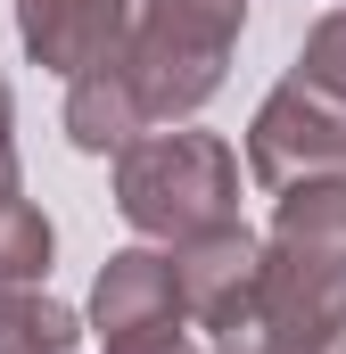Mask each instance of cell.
Masks as SVG:
<instances>
[{
  "mask_svg": "<svg viewBox=\"0 0 346 354\" xmlns=\"http://www.w3.org/2000/svg\"><path fill=\"white\" fill-rule=\"evenodd\" d=\"M215 354H346V322L330 313H305V305H272L256 297V313L239 330H223Z\"/></svg>",
  "mask_w": 346,
  "mask_h": 354,
  "instance_id": "obj_9",
  "label": "cell"
},
{
  "mask_svg": "<svg viewBox=\"0 0 346 354\" xmlns=\"http://www.w3.org/2000/svg\"><path fill=\"white\" fill-rule=\"evenodd\" d=\"M173 280H181V313L198 330H239L264 297V239L248 223H223V231H198L173 248Z\"/></svg>",
  "mask_w": 346,
  "mask_h": 354,
  "instance_id": "obj_6",
  "label": "cell"
},
{
  "mask_svg": "<svg viewBox=\"0 0 346 354\" xmlns=\"http://www.w3.org/2000/svg\"><path fill=\"white\" fill-rule=\"evenodd\" d=\"M140 132H149V107H140V91L124 75V58L83 75V83H66V140L83 157H124Z\"/></svg>",
  "mask_w": 346,
  "mask_h": 354,
  "instance_id": "obj_8",
  "label": "cell"
},
{
  "mask_svg": "<svg viewBox=\"0 0 346 354\" xmlns=\"http://www.w3.org/2000/svg\"><path fill=\"white\" fill-rule=\"evenodd\" d=\"M248 174H256V189H297V181L346 174V99L289 75L248 124Z\"/></svg>",
  "mask_w": 346,
  "mask_h": 354,
  "instance_id": "obj_4",
  "label": "cell"
},
{
  "mask_svg": "<svg viewBox=\"0 0 346 354\" xmlns=\"http://www.w3.org/2000/svg\"><path fill=\"white\" fill-rule=\"evenodd\" d=\"M0 354H50V346H0Z\"/></svg>",
  "mask_w": 346,
  "mask_h": 354,
  "instance_id": "obj_15",
  "label": "cell"
},
{
  "mask_svg": "<svg viewBox=\"0 0 346 354\" xmlns=\"http://www.w3.org/2000/svg\"><path fill=\"white\" fill-rule=\"evenodd\" d=\"M107 354H215V346H198V338H190V330L173 322V330H140V338H116Z\"/></svg>",
  "mask_w": 346,
  "mask_h": 354,
  "instance_id": "obj_14",
  "label": "cell"
},
{
  "mask_svg": "<svg viewBox=\"0 0 346 354\" xmlns=\"http://www.w3.org/2000/svg\"><path fill=\"white\" fill-rule=\"evenodd\" d=\"M239 25H248V0H140L124 75L140 91L149 124H190L223 91Z\"/></svg>",
  "mask_w": 346,
  "mask_h": 354,
  "instance_id": "obj_2",
  "label": "cell"
},
{
  "mask_svg": "<svg viewBox=\"0 0 346 354\" xmlns=\"http://www.w3.org/2000/svg\"><path fill=\"white\" fill-rule=\"evenodd\" d=\"M264 297L346 322V174L280 189V214L264 239Z\"/></svg>",
  "mask_w": 346,
  "mask_h": 354,
  "instance_id": "obj_3",
  "label": "cell"
},
{
  "mask_svg": "<svg viewBox=\"0 0 346 354\" xmlns=\"http://www.w3.org/2000/svg\"><path fill=\"white\" fill-rule=\"evenodd\" d=\"M8 198H25V181H17V99L0 83V206Z\"/></svg>",
  "mask_w": 346,
  "mask_h": 354,
  "instance_id": "obj_13",
  "label": "cell"
},
{
  "mask_svg": "<svg viewBox=\"0 0 346 354\" xmlns=\"http://www.w3.org/2000/svg\"><path fill=\"white\" fill-rule=\"evenodd\" d=\"M116 206H124V223H132L140 239L181 248V239H198V231L239 223V157H231V140L190 132V124L140 132V140L116 157Z\"/></svg>",
  "mask_w": 346,
  "mask_h": 354,
  "instance_id": "obj_1",
  "label": "cell"
},
{
  "mask_svg": "<svg viewBox=\"0 0 346 354\" xmlns=\"http://www.w3.org/2000/svg\"><path fill=\"white\" fill-rule=\"evenodd\" d=\"M0 346H50V354H66L75 346V313H66L58 297H42V288H8V297H0Z\"/></svg>",
  "mask_w": 346,
  "mask_h": 354,
  "instance_id": "obj_11",
  "label": "cell"
},
{
  "mask_svg": "<svg viewBox=\"0 0 346 354\" xmlns=\"http://www.w3.org/2000/svg\"><path fill=\"white\" fill-rule=\"evenodd\" d=\"M289 75H305L313 91L346 99V8H330V17L305 33V50H297V66H289Z\"/></svg>",
  "mask_w": 346,
  "mask_h": 354,
  "instance_id": "obj_12",
  "label": "cell"
},
{
  "mask_svg": "<svg viewBox=\"0 0 346 354\" xmlns=\"http://www.w3.org/2000/svg\"><path fill=\"white\" fill-rule=\"evenodd\" d=\"M173 322H190V313H181V280H173L165 248H124V256L99 264V280H91V330H99V346L140 338V330H173Z\"/></svg>",
  "mask_w": 346,
  "mask_h": 354,
  "instance_id": "obj_7",
  "label": "cell"
},
{
  "mask_svg": "<svg viewBox=\"0 0 346 354\" xmlns=\"http://www.w3.org/2000/svg\"><path fill=\"white\" fill-rule=\"evenodd\" d=\"M132 17L140 0H17V41L33 66L83 83L132 50Z\"/></svg>",
  "mask_w": 346,
  "mask_h": 354,
  "instance_id": "obj_5",
  "label": "cell"
},
{
  "mask_svg": "<svg viewBox=\"0 0 346 354\" xmlns=\"http://www.w3.org/2000/svg\"><path fill=\"white\" fill-rule=\"evenodd\" d=\"M50 248H58L50 214H42L33 198H8V206H0V297H8V288H42Z\"/></svg>",
  "mask_w": 346,
  "mask_h": 354,
  "instance_id": "obj_10",
  "label": "cell"
}]
</instances>
